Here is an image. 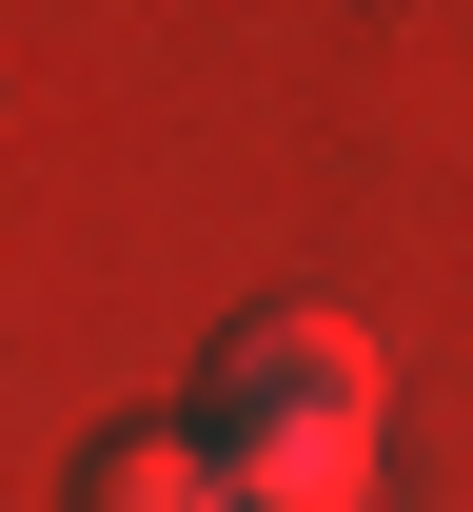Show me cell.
Returning <instances> with one entry per match:
<instances>
[{
  "mask_svg": "<svg viewBox=\"0 0 473 512\" xmlns=\"http://www.w3.org/2000/svg\"><path fill=\"white\" fill-rule=\"evenodd\" d=\"M198 434L237 473V512H355L375 493V335L316 296H257L198 355Z\"/></svg>",
  "mask_w": 473,
  "mask_h": 512,
  "instance_id": "1",
  "label": "cell"
},
{
  "mask_svg": "<svg viewBox=\"0 0 473 512\" xmlns=\"http://www.w3.org/2000/svg\"><path fill=\"white\" fill-rule=\"evenodd\" d=\"M79 512H237L198 414H119V434H79Z\"/></svg>",
  "mask_w": 473,
  "mask_h": 512,
  "instance_id": "2",
  "label": "cell"
}]
</instances>
